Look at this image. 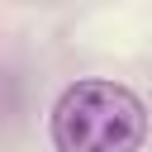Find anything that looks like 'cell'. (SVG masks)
Segmentation results:
<instances>
[{
  "label": "cell",
  "instance_id": "6da1fadb",
  "mask_svg": "<svg viewBox=\"0 0 152 152\" xmlns=\"http://www.w3.org/2000/svg\"><path fill=\"white\" fill-rule=\"evenodd\" d=\"M142 138H147V109L119 81H76L52 104L57 152H138Z\"/></svg>",
  "mask_w": 152,
  "mask_h": 152
}]
</instances>
